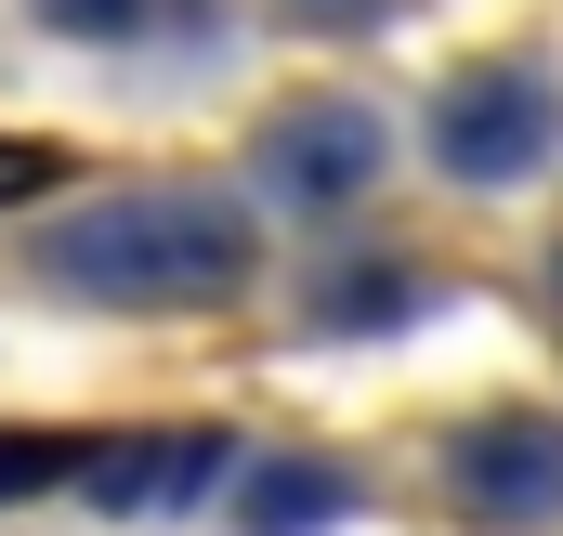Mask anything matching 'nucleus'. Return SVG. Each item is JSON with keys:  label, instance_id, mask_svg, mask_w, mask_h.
<instances>
[{"label": "nucleus", "instance_id": "nucleus-1", "mask_svg": "<svg viewBox=\"0 0 563 536\" xmlns=\"http://www.w3.org/2000/svg\"><path fill=\"white\" fill-rule=\"evenodd\" d=\"M26 275L92 314H223L263 288V210L236 183H106L26 236Z\"/></svg>", "mask_w": 563, "mask_h": 536}, {"label": "nucleus", "instance_id": "nucleus-2", "mask_svg": "<svg viewBox=\"0 0 563 536\" xmlns=\"http://www.w3.org/2000/svg\"><path fill=\"white\" fill-rule=\"evenodd\" d=\"M563 157V79L538 53H472V66H445L420 105V170L432 183H459V197H525V183H551Z\"/></svg>", "mask_w": 563, "mask_h": 536}, {"label": "nucleus", "instance_id": "nucleus-3", "mask_svg": "<svg viewBox=\"0 0 563 536\" xmlns=\"http://www.w3.org/2000/svg\"><path fill=\"white\" fill-rule=\"evenodd\" d=\"M432 484L472 536H551L563 524V418L551 405H472L432 445Z\"/></svg>", "mask_w": 563, "mask_h": 536}, {"label": "nucleus", "instance_id": "nucleus-4", "mask_svg": "<svg viewBox=\"0 0 563 536\" xmlns=\"http://www.w3.org/2000/svg\"><path fill=\"white\" fill-rule=\"evenodd\" d=\"M250 170H263V197H276V210L341 223L354 197H380V170H394V119H380L367 92H301V105L263 119Z\"/></svg>", "mask_w": 563, "mask_h": 536}, {"label": "nucleus", "instance_id": "nucleus-5", "mask_svg": "<svg viewBox=\"0 0 563 536\" xmlns=\"http://www.w3.org/2000/svg\"><path fill=\"white\" fill-rule=\"evenodd\" d=\"M236 471H250L236 432H132V445H92L79 458V498L119 511V524H170V511L236 498Z\"/></svg>", "mask_w": 563, "mask_h": 536}, {"label": "nucleus", "instance_id": "nucleus-6", "mask_svg": "<svg viewBox=\"0 0 563 536\" xmlns=\"http://www.w3.org/2000/svg\"><path fill=\"white\" fill-rule=\"evenodd\" d=\"M341 524H354L341 458H250L236 471V536H341Z\"/></svg>", "mask_w": 563, "mask_h": 536}, {"label": "nucleus", "instance_id": "nucleus-7", "mask_svg": "<svg viewBox=\"0 0 563 536\" xmlns=\"http://www.w3.org/2000/svg\"><path fill=\"white\" fill-rule=\"evenodd\" d=\"M26 13L66 53H170V40H210L223 26V0H26Z\"/></svg>", "mask_w": 563, "mask_h": 536}, {"label": "nucleus", "instance_id": "nucleus-8", "mask_svg": "<svg viewBox=\"0 0 563 536\" xmlns=\"http://www.w3.org/2000/svg\"><path fill=\"white\" fill-rule=\"evenodd\" d=\"M407 314H432V275H407V263L314 275V327H407Z\"/></svg>", "mask_w": 563, "mask_h": 536}, {"label": "nucleus", "instance_id": "nucleus-9", "mask_svg": "<svg viewBox=\"0 0 563 536\" xmlns=\"http://www.w3.org/2000/svg\"><path fill=\"white\" fill-rule=\"evenodd\" d=\"M276 13L301 26V40H367V26H380L394 0H276Z\"/></svg>", "mask_w": 563, "mask_h": 536}]
</instances>
